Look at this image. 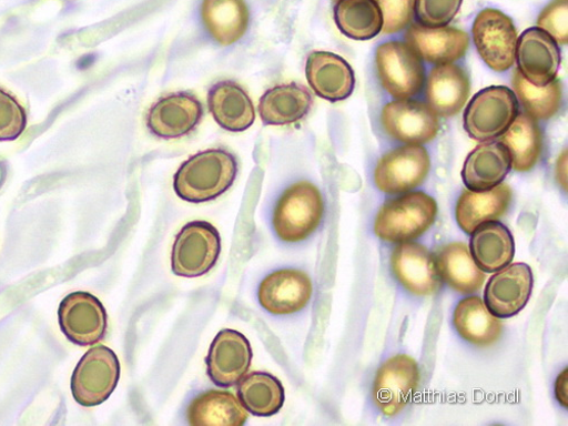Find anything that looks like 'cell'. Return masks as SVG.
Listing matches in <instances>:
<instances>
[{"label":"cell","mask_w":568,"mask_h":426,"mask_svg":"<svg viewBox=\"0 0 568 426\" xmlns=\"http://www.w3.org/2000/svg\"><path fill=\"white\" fill-rule=\"evenodd\" d=\"M239 174V161L221 149L201 152L185 161L174 175L175 194L185 202L201 204L225 194Z\"/></svg>","instance_id":"6da1fadb"},{"label":"cell","mask_w":568,"mask_h":426,"mask_svg":"<svg viewBox=\"0 0 568 426\" xmlns=\"http://www.w3.org/2000/svg\"><path fill=\"white\" fill-rule=\"evenodd\" d=\"M323 215L324 202L318 187L300 181L288 186L275 203L272 226L281 242L298 244L318 229Z\"/></svg>","instance_id":"7a4b0ae2"},{"label":"cell","mask_w":568,"mask_h":426,"mask_svg":"<svg viewBox=\"0 0 568 426\" xmlns=\"http://www.w3.org/2000/svg\"><path fill=\"white\" fill-rule=\"evenodd\" d=\"M438 205L424 193H409L388 202L378 212L374 231L389 243H407L418 239L436 222Z\"/></svg>","instance_id":"3957f363"},{"label":"cell","mask_w":568,"mask_h":426,"mask_svg":"<svg viewBox=\"0 0 568 426\" xmlns=\"http://www.w3.org/2000/svg\"><path fill=\"white\" fill-rule=\"evenodd\" d=\"M121 365L116 354L106 346L88 351L78 363L71 390L74 400L83 407L105 403L118 387Z\"/></svg>","instance_id":"277c9868"},{"label":"cell","mask_w":568,"mask_h":426,"mask_svg":"<svg viewBox=\"0 0 568 426\" xmlns=\"http://www.w3.org/2000/svg\"><path fill=\"white\" fill-rule=\"evenodd\" d=\"M222 244L219 230L206 221L185 224L172 248V271L178 276L199 277L217 263Z\"/></svg>","instance_id":"5b68a950"},{"label":"cell","mask_w":568,"mask_h":426,"mask_svg":"<svg viewBox=\"0 0 568 426\" xmlns=\"http://www.w3.org/2000/svg\"><path fill=\"white\" fill-rule=\"evenodd\" d=\"M515 93L506 87H489L476 94L464 114L467 133L476 140L499 136L517 118Z\"/></svg>","instance_id":"8992f818"},{"label":"cell","mask_w":568,"mask_h":426,"mask_svg":"<svg viewBox=\"0 0 568 426\" xmlns=\"http://www.w3.org/2000/svg\"><path fill=\"white\" fill-rule=\"evenodd\" d=\"M420 381L417 362L407 355H396L377 371L373 399L378 410L394 417L405 409L417 392Z\"/></svg>","instance_id":"52a82bcc"},{"label":"cell","mask_w":568,"mask_h":426,"mask_svg":"<svg viewBox=\"0 0 568 426\" xmlns=\"http://www.w3.org/2000/svg\"><path fill=\"white\" fill-rule=\"evenodd\" d=\"M376 68L383 85L397 100H409L423 88L424 69L420 60L404 42L392 41L378 47Z\"/></svg>","instance_id":"ba28073f"},{"label":"cell","mask_w":568,"mask_h":426,"mask_svg":"<svg viewBox=\"0 0 568 426\" xmlns=\"http://www.w3.org/2000/svg\"><path fill=\"white\" fill-rule=\"evenodd\" d=\"M59 323L62 333L72 344L80 347L93 346L106 335L108 312L98 297L75 292L60 304Z\"/></svg>","instance_id":"9c48e42d"},{"label":"cell","mask_w":568,"mask_h":426,"mask_svg":"<svg viewBox=\"0 0 568 426\" xmlns=\"http://www.w3.org/2000/svg\"><path fill=\"white\" fill-rule=\"evenodd\" d=\"M430 156L425 149L409 145L386 154L377 163L374 181L386 194H403L420 185L430 172Z\"/></svg>","instance_id":"30bf717a"},{"label":"cell","mask_w":568,"mask_h":426,"mask_svg":"<svg viewBox=\"0 0 568 426\" xmlns=\"http://www.w3.org/2000/svg\"><path fill=\"white\" fill-rule=\"evenodd\" d=\"M253 361L250 341L239 331L225 328L213 341L206 357L207 375L220 388L239 385Z\"/></svg>","instance_id":"8fae6325"},{"label":"cell","mask_w":568,"mask_h":426,"mask_svg":"<svg viewBox=\"0 0 568 426\" xmlns=\"http://www.w3.org/2000/svg\"><path fill=\"white\" fill-rule=\"evenodd\" d=\"M473 38L483 60L497 72L509 70L515 61L517 32L513 21L498 10H485L473 24Z\"/></svg>","instance_id":"7c38bea8"},{"label":"cell","mask_w":568,"mask_h":426,"mask_svg":"<svg viewBox=\"0 0 568 426\" xmlns=\"http://www.w3.org/2000/svg\"><path fill=\"white\" fill-rule=\"evenodd\" d=\"M313 295L312 280L296 268L270 273L260 284L258 302L272 315H292L303 311Z\"/></svg>","instance_id":"4fadbf2b"},{"label":"cell","mask_w":568,"mask_h":426,"mask_svg":"<svg viewBox=\"0 0 568 426\" xmlns=\"http://www.w3.org/2000/svg\"><path fill=\"white\" fill-rule=\"evenodd\" d=\"M203 115V105L195 94L175 92L151 108L148 113V128L160 138L175 139L194 131Z\"/></svg>","instance_id":"5bb4252c"},{"label":"cell","mask_w":568,"mask_h":426,"mask_svg":"<svg viewBox=\"0 0 568 426\" xmlns=\"http://www.w3.org/2000/svg\"><path fill=\"white\" fill-rule=\"evenodd\" d=\"M534 288L530 266L517 263L500 270L487 284L485 301L489 311L497 317L508 318L528 304Z\"/></svg>","instance_id":"9a60e30c"},{"label":"cell","mask_w":568,"mask_h":426,"mask_svg":"<svg viewBox=\"0 0 568 426\" xmlns=\"http://www.w3.org/2000/svg\"><path fill=\"white\" fill-rule=\"evenodd\" d=\"M392 267L403 286L416 296H432L442 287L435 257L424 246L402 243L392 255Z\"/></svg>","instance_id":"2e32d148"},{"label":"cell","mask_w":568,"mask_h":426,"mask_svg":"<svg viewBox=\"0 0 568 426\" xmlns=\"http://www.w3.org/2000/svg\"><path fill=\"white\" fill-rule=\"evenodd\" d=\"M383 124L392 136L408 145L426 144L439 131L438 116L430 106L407 100L388 104Z\"/></svg>","instance_id":"e0dca14e"},{"label":"cell","mask_w":568,"mask_h":426,"mask_svg":"<svg viewBox=\"0 0 568 426\" xmlns=\"http://www.w3.org/2000/svg\"><path fill=\"white\" fill-rule=\"evenodd\" d=\"M516 52L519 73L531 84L544 87L555 80L560 53L557 43L546 31L539 28L527 30L520 36Z\"/></svg>","instance_id":"ac0fdd59"},{"label":"cell","mask_w":568,"mask_h":426,"mask_svg":"<svg viewBox=\"0 0 568 426\" xmlns=\"http://www.w3.org/2000/svg\"><path fill=\"white\" fill-rule=\"evenodd\" d=\"M306 77L317 97L328 102L347 100L355 88L352 67L333 53H312L306 64Z\"/></svg>","instance_id":"d6986e66"},{"label":"cell","mask_w":568,"mask_h":426,"mask_svg":"<svg viewBox=\"0 0 568 426\" xmlns=\"http://www.w3.org/2000/svg\"><path fill=\"white\" fill-rule=\"evenodd\" d=\"M209 109L216 123L230 132H244L256 119L254 104L239 83L224 80L209 91Z\"/></svg>","instance_id":"ffe728a7"},{"label":"cell","mask_w":568,"mask_h":426,"mask_svg":"<svg viewBox=\"0 0 568 426\" xmlns=\"http://www.w3.org/2000/svg\"><path fill=\"white\" fill-rule=\"evenodd\" d=\"M406 39L410 49L434 64H450L462 59L468 49L466 32L453 28L413 26Z\"/></svg>","instance_id":"44dd1931"},{"label":"cell","mask_w":568,"mask_h":426,"mask_svg":"<svg viewBox=\"0 0 568 426\" xmlns=\"http://www.w3.org/2000/svg\"><path fill=\"white\" fill-rule=\"evenodd\" d=\"M312 106L310 90L293 82L267 90L260 101L258 112L266 125H288L303 120Z\"/></svg>","instance_id":"7402d4cb"},{"label":"cell","mask_w":568,"mask_h":426,"mask_svg":"<svg viewBox=\"0 0 568 426\" xmlns=\"http://www.w3.org/2000/svg\"><path fill=\"white\" fill-rule=\"evenodd\" d=\"M201 16L206 31L222 45L240 41L250 27L245 0H203Z\"/></svg>","instance_id":"603a6c76"},{"label":"cell","mask_w":568,"mask_h":426,"mask_svg":"<svg viewBox=\"0 0 568 426\" xmlns=\"http://www.w3.org/2000/svg\"><path fill=\"white\" fill-rule=\"evenodd\" d=\"M510 166L507 149L498 142H488L469 154L462 175L469 191L484 192L500 184Z\"/></svg>","instance_id":"cb8c5ba5"},{"label":"cell","mask_w":568,"mask_h":426,"mask_svg":"<svg viewBox=\"0 0 568 426\" xmlns=\"http://www.w3.org/2000/svg\"><path fill=\"white\" fill-rule=\"evenodd\" d=\"M510 202L511 189L507 184H498L484 192H465L456 206L457 223L469 234L480 225L500 219Z\"/></svg>","instance_id":"d4e9b609"},{"label":"cell","mask_w":568,"mask_h":426,"mask_svg":"<svg viewBox=\"0 0 568 426\" xmlns=\"http://www.w3.org/2000/svg\"><path fill=\"white\" fill-rule=\"evenodd\" d=\"M469 97V79L457 65L435 68L428 80L426 98L434 112L444 118L458 114Z\"/></svg>","instance_id":"484cf974"},{"label":"cell","mask_w":568,"mask_h":426,"mask_svg":"<svg viewBox=\"0 0 568 426\" xmlns=\"http://www.w3.org/2000/svg\"><path fill=\"white\" fill-rule=\"evenodd\" d=\"M186 419L193 426H243L248 414L231 393L210 390L192 400L186 409Z\"/></svg>","instance_id":"4316f807"},{"label":"cell","mask_w":568,"mask_h":426,"mask_svg":"<svg viewBox=\"0 0 568 426\" xmlns=\"http://www.w3.org/2000/svg\"><path fill=\"white\" fill-rule=\"evenodd\" d=\"M454 325L462 338L478 347L493 346L503 334L501 322L480 297H468L457 305Z\"/></svg>","instance_id":"83f0119b"},{"label":"cell","mask_w":568,"mask_h":426,"mask_svg":"<svg viewBox=\"0 0 568 426\" xmlns=\"http://www.w3.org/2000/svg\"><path fill=\"white\" fill-rule=\"evenodd\" d=\"M471 233V257L483 271L494 273L513 261L515 244L511 233L504 224L488 222Z\"/></svg>","instance_id":"f1b7e54d"},{"label":"cell","mask_w":568,"mask_h":426,"mask_svg":"<svg viewBox=\"0 0 568 426\" xmlns=\"http://www.w3.org/2000/svg\"><path fill=\"white\" fill-rule=\"evenodd\" d=\"M437 265L444 280L460 294L480 291L486 281V274L463 243L445 246L438 255Z\"/></svg>","instance_id":"f546056e"},{"label":"cell","mask_w":568,"mask_h":426,"mask_svg":"<svg viewBox=\"0 0 568 426\" xmlns=\"http://www.w3.org/2000/svg\"><path fill=\"white\" fill-rule=\"evenodd\" d=\"M239 397L245 409L258 417L277 414L286 400L278 378L266 372H253L243 377L239 386Z\"/></svg>","instance_id":"4dcf8cb0"},{"label":"cell","mask_w":568,"mask_h":426,"mask_svg":"<svg viewBox=\"0 0 568 426\" xmlns=\"http://www.w3.org/2000/svg\"><path fill=\"white\" fill-rule=\"evenodd\" d=\"M503 145L517 172L532 170L541 155L542 138L539 126L529 115H519L505 131Z\"/></svg>","instance_id":"1f68e13d"},{"label":"cell","mask_w":568,"mask_h":426,"mask_svg":"<svg viewBox=\"0 0 568 426\" xmlns=\"http://www.w3.org/2000/svg\"><path fill=\"white\" fill-rule=\"evenodd\" d=\"M335 19L341 31L355 40H368L382 32L384 19L375 0H339Z\"/></svg>","instance_id":"d6a6232c"},{"label":"cell","mask_w":568,"mask_h":426,"mask_svg":"<svg viewBox=\"0 0 568 426\" xmlns=\"http://www.w3.org/2000/svg\"><path fill=\"white\" fill-rule=\"evenodd\" d=\"M513 85L516 97L531 116L548 120L559 111L562 94L559 81L554 80L544 87H537L519 72H515Z\"/></svg>","instance_id":"836d02e7"},{"label":"cell","mask_w":568,"mask_h":426,"mask_svg":"<svg viewBox=\"0 0 568 426\" xmlns=\"http://www.w3.org/2000/svg\"><path fill=\"white\" fill-rule=\"evenodd\" d=\"M463 0H416V17L426 28L449 24L458 13Z\"/></svg>","instance_id":"e575fe53"},{"label":"cell","mask_w":568,"mask_h":426,"mask_svg":"<svg viewBox=\"0 0 568 426\" xmlns=\"http://www.w3.org/2000/svg\"><path fill=\"white\" fill-rule=\"evenodd\" d=\"M27 126V114L19 102L0 89V141L18 139Z\"/></svg>","instance_id":"d590c367"},{"label":"cell","mask_w":568,"mask_h":426,"mask_svg":"<svg viewBox=\"0 0 568 426\" xmlns=\"http://www.w3.org/2000/svg\"><path fill=\"white\" fill-rule=\"evenodd\" d=\"M538 26L554 40L568 41V0H554L540 14Z\"/></svg>","instance_id":"8d00e7d4"},{"label":"cell","mask_w":568,"mask_h":426,"mask_svg":"<svg viewBox=\"0 0 568 426\" xmlns=\"http://www.w3.org/2000/svg\"><path fill=\"white\" fill-rule=\"evenodd\" d=\"M384 19V33H396L405 29L413 17L415 0H375Z\"/></svg>","instance_id":"74e56055"},{"label":"cell","mask_w":568,"mask_h":426,"mask_svg":"<svg viewBox=\"0 0 568 426\" xmlns=\"http://www.w3.org/2000/svg\"><path fill=\"white\" fill-rule=\"evenodd\" d=\"M568 369L566 368L562 371L559 376L557 377L556 385H555V394L557 400L564 406L565 408L568 407Z\"/></svg>","instance_id":"f35d334b"},{"label":"cell","mask_w":568,"mask_h":426,"mask_svg":"<svg viewBox=\"0 0 568 426\" xmlns=\"http://www.w3.org/2000/svg\"><path fill=\"white\" fill-rule=\"evenodd\" d=\"M556 179L567 192V151H564L556 163Z\"/></svg>","instance_id":"ab89813d"}]
</instances>
